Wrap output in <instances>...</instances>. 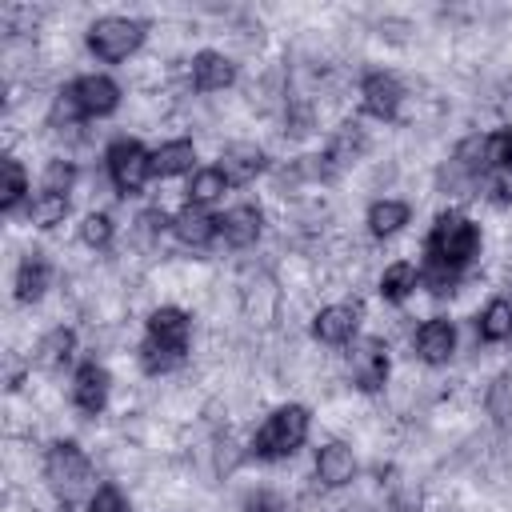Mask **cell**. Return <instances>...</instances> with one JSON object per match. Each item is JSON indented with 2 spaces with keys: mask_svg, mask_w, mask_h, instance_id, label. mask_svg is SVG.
<instances>
[{
  "mask_svg": "<svg viewBox=\"0 0 512 512\" xmlns=\"http://www.w3.org/2000/svg\"><path fill=\"white\" fill-rule=\"evenodd\" d=\"M480 256V224L464 216L460 208H444L428 236H424V264H420V284L432 288L436 296L452 292L468 264Z\"/></svg>",
  "mask_w": 512,
  "mask_h": 512,
  "instance_id": "1",
  "label": "cell"
},
{
  "mask_svg": "<svg viewBox=\"0 0 512 512\" xmlns=\"http://www.w3.org/2000/svg\"><path fill=\"white\" fill-rule=\"evenodd\" d=\"M192 348V316L176 304H160L144 320V340L136 348V360L148 376H164L188 360Z\"/></svg>",
  "mask_w": 512,
  "mask_h": 512,
  "instance_id": "2",
  "label": "cell"
},
{
  "mask_svg": "<svg viewBox=\"0 0 512 512\" xmlns=\"http://www.w3.org/2000/svg\"><path fill=\"white\" fill-rule=\"evenodd\" d=\"M44 484H48V492H52L64 508L88 504L92 492L100 488V484H96V468H92L88 452H84L76 440H56V444L44 452Z\"/></svg>",
  "mask_w": 512,
  "mask_h": 512,
  "instance_id": "3",
  "label": "cell"
},
{
  "mask_svg": "<svg viewBox=\"0 0 512 512\" xmlns=\"http://www.w3.org/2000/svg\"><path fill=\"white\" fill-rule=\"evenodd\" d=\"M312 432V412L304 404H280L252 436V456L264 460V464H276V460H288L292 452L304 448Z\"/></svg>",
  "mask_w": 512,
  "mask_h": 512,
  "instance_id": "4",
  "label": "cell"
},
{
  "mask_svg": "<svg viewBox=\"0 0 512 512\" xmlns=\"http://www.w3.org/2000/svg\"><path fill=\"white\" fill-rule=\"evenodd\" d=\"M120 108V84L108 72H84L56 96V116L64 120H104Z\"/></svg>",
  "mask_w": 512,
  "mask_h": 512,
  "instance_id": "5",
  "label": "cell"
},
{
  "mask_svg": "<svg viewBox=\"0 0 512 512\" xmlns=\"http://www.w3.org/2000/svg\"><path fill=\"white\" fill-rule=\"evenodd\" d=\"M144 36H148V24L136 20V16H100V20L88 24L84 44L100 64H120L132 52H140Z\"/></svg>",
  "mask_w": 512,
  "mask_h": 512,
  "instance_id": "6",
  "label": "cell"
},
{
  "mask_svg": "<svg viewBox=\"0 0 512 512\" xmlns=\"http://www.w3.org/2000/svg\"><path fill=\"white\" fill-rule=\"evenodd\" d=\"M104 168L120 196H140L144 184L152 180V152L132 136H116L104 152Z\"/></svg>",
  "mask_w": 512,
  "mask_h": 512,
  "instance_id": "7",
  "label": "cell"
},
{
  "mask_svg": "<svg viewBox=\"0 0 512 512\" xmlns=\"http://www.w3.org/2000/svg\"><path fill=\"white\" fill-rule=\"evenodd\" d=\"M388 372H392V360H388V344L380 336H364V340L352 344L348 376L360 392H380L388 384Z\"/></svg>",
  "mask_w": 512,
  "mask_h": 512,
  "instance_id": "8",
  "label": "cell"
},
{
  "mask_svg": "<svg viewBox=\"0 0 512 512\" xmlns=\"http://www.w3.org/2000/svg\"><path fill=\"white\" fill-rule=\"evenodd\" d=\"M400 104H404V84L384 72V68H372L360 76V108L364 116L372 120H396L400 116Z\"/></svg>",
  "mask_w": 512,
  "mask_h": 512,
  "instance_id": "9",
  "label": "cell"
},
{
  "mask_svg": "<svg viewBox=\"0 0 512 512\" xmlns=\"http://www.w3.org/2000/svg\"><path fill=\"white\" fill-rule=\"evenodd\" d=\"M108 392H112V376L100 360H80L72 372V404L84 416H100L108 408Z\"/></svg>",
  "mask_w": 512,
  "mask_h": 512,
  "instance_id": "10",
  "label": "cell"
},
{
  "mask_svg": "<svg viewBox=\"0 0 512 512\" xmlns=\"http://www.w3.org/2000/svg\"><path fill=\"white\" fill-rule=\"evenodd\" d=\"M356 332H360V308L356 304H324L312 316V336L328 348L356 344Z\"/></svg>",
  "mask_w": 512,
  "mask_h": 512,
  "instance_id": "11",
  "label": "cell"
},
{
  "mask_svg": "<svg viewBox=\"0 0 512 512\" xmlns=\"http://www.w3.org/2000/svg\"><path fill=\"white\" fill-rule=\"evenodd\" d=\"M412 348H416V356H420L428 368L448 364V360L456 356V324H452L448 316H428V320L416 328Z\"/></svg>",
  "mask_w": 512,
  "mask_h": 512,
  "instance_id": "12",
  "label": "cell"
},
{
  "mask_svg": "<svg viewBox=\"0 0 512 512\" xmlns=\"http://www.w3.org/2000/svg\"><path fill=\"white\" fill-rule=\"evenodd\" d=\"M188 76H192V88L196 92H224L236 84V60L216 52V48H204L192 56L188 64Z\"/></svg>",
  "mask_w": 512,
  "mask_h": 512,
  "instance_id": "13",
  "label": "cell"
},
{
  "mask_svg": "<svg viewBox=\"0 0 512 512\" xmlns=\"http://www.w3.org/2000/svg\"><path fill=\"white\" fill-rule=\"evenodd\" d=\"M172 236L184 248H208L212 240H220V216L200 204H184L180 212H172Z\"/></svg>",
  "mask_w": 512,
  "mask_h": 512,
  "instance_id": "14",
  "label": "cell"
},
{
  "mask_svg": "<svg viewBox=\"0 0 512 512\" xmlns=\"http://www.w3.org/2000/svg\"><path fill=\"white\" fill-rule=\"evenodd\" d=\"M216 168L224 172V180H228V184H252V180L268 168V156H264V148H260V144L236 140V144H228V148L220 152V164H216Z\"/></svg>",
  "mask_w": 512,
  "mask_h": 512,
  "instance_id": "15",
  "label": "cell"
},
{
  "mask_svg": "<svg viewBox=\"0 0 512 512\" xmlns=\"http://www.w3.org/2000/svg\"><path fill=\"white\" fill-rule=\"evenodd\" d=\"M312 468H316V480L324 488H344V484L356 480V452L348 444H340V440H328V444L316 448V464Z\"/></svg>",
  "mask_w": 512,
  "mask_h": 512,
  "instance_id": "16",
  "label": "cell"
},
{
  "mask_svg": "<svg viewBox=\"0 0 512 512\" xmlns=\"http://www.w3.org/2000/svg\"><path fill=\"white\" fill-rule=\"evenodd\" d=\"M264 232V212L256 204H236L220 216V240L228 248H252Z\"/></svg>",
  "mask_w": 512,
  "mask_h": 512,
  "instance_id": "17",
  "label": "cell"
},
{
  "mask_svg": "<svg viewBox=\"0 0 512 512\" xmlns=\"http://www.w3.org/2000/svg\"><path fill=\"white\" fill-rule=\"evenodd\" d=\"M52 284V260L44 252H24V260L16 264V276H12V288H16V300L20 304H36Z\"/></svg>",
  "mask_w": 512,
  "mask_h": 512,
  "instance_id": "18",
  "label": "cell"
},
{
  "mask_svg": "<svg viewBox=\"0 0 512 512\" xmlns=\"http://www.w3.org/2000/svg\"><path fill=\"white\" fill-rule=\"evenodd\" d=\"M184 172H196V144L192 140H164L156 152H152V176L168 180V176H184Z\"/></svg>",
  "mask_w": 512,
  "mask_h": 512,
  "instance_id": "19",
  "label": "cell"
},
{
  "mask_svg": "<svg viewBox=\"0 0 512 512\" xmlns=\"http://www.w3.org/2000/svg\"><path fill=\"white\" fill-rule=\"evenodd\" d=\"M408 220H412V204H408V200H396V196L372 200V204H368V216H364L368 232L380 236V240H384V236H396Z\"/></svg>",
  "mask_w": 512,
  "mask_h": 512,
  "instance_id": "20",
  "label": "cell"
},
{
  "mask_svg": "<svg viewBox=\"0 0 512 512\" xmlns=\"http://www.w3.org/2000/svg\"><path fill=\"white\" fill-rule=\"evenodd\" d=\"M76 360V332L72 328H52L40 344H36V364L48 368V372H64L68 364Z\"/></svg>",
  "mask_w": 512,
  "mask_h": 512,
  "instance_id": "21",
  "label": "cell"
},
{
  "mask_svg": "<svg viewBox=\"0 0 512 512\" xmlns=\"http://www.w3.org/2000/svg\"><path fill=\"white\" fill-rule=\"evenodd\" d=\"M476 336H480L484 344H504V340H512V300L492 296V300L480 308V316H476Z\"/></svg>",
  "mask_w": 512,
  "mask_h": 512,
  "instance_id": "22",
  "label": "cell"
},
{
  "mask_svg": "<svg viewBox=\"0 0 512 512\" xmlns=\"http://www.w3.org/2000/svg\"><path fill=\"white\" fill-rule=\"evenodd\" d=\"M32 200V180L24 172V164L16 156H4V184H0V212L12 216L20 208H28Z\"/></svg>",
  "mask_w": 512,
  "mask_h": 512,
  "instance_id": "23",
  "label": "cell"
},
{
  "mask_svg": "<svg viewBox=\"0 0 512 512\" xmlns=\"http://www.w3.org/2000/svg\"><path fill=\"white\" fill-rule=\"evenodd\" d=\"M416 288H420V268L412 260H392L380 272V296H384V304H404Z\"/></svg>",
  "mask_w": 512,
  "mask_h": 512,
  "instance_id": "24",
  "label": "cell"
},
{
  "mask_svg": "<svg viewBox=\"0 0 512 512\" xmlns=\"http://www.w3.org/2000/svg\"><path fill=\"white\" fill-rule=\"evenodd\" d=\"M364 148H368V136H364V128L360 124H340V132L328 140V148H324V164L328 168H344V164H352V160H360L364 156Z\"/></svg>",
  "mask_w": 512,
  "mask_h": 512,
  "instance_id": "25",
  "label": "cell"
},
{
  "mask_svg": "<svg viewBox=\"0 0 512 512\" xmlns=\"http://www.w3.org/2000/svg\"><path fill=\"white\" fill-rule=\"evenodd\" d=\"M232 184L224 180V172L216 168V164H204V168H196L192 176H188V188H184V196H188V204H200V208H208V204H216L224 192H228Z\"/></svg>",
  "mask_w": 512,
  "mask_h": 512,
  "instance_id": "26",
  "label": "cell"
},
{
  "mask_svg": "<svg viewBox=\"0 0 512 512\" xmlns=\"http://www.w3.org/2000/svg\"><path fill=\"white\" fill-rule=\"evenodd\" d=\"M68 196H60V192H36L32 200H28V208H24V216H28V224L32 228H40V232H48V228H56V224H64V216H68Z\"/></svg>",
  "mask_w": 512,
  "mask_h": 512,
  "instance_id": "27",
  "label": "cell"
},
{
  "mask_svg": "<svg viewBox=\"0 0 512 512\" xmlns=\"http://www.w3.org/2000/svg\"><path fill=\"white\" fill-rule=\"evenodd\" d=\"M484 168L500 176L512 172V128H496L484 136Z\"/></svg>",
  "mask_w": 512,
  "mask_h": 512,
  "instance_id": "28",
  "label": "cell"
},
{
  "mask_svg": "<svg viewBox=\"0 0 512 512\" xmlns=\"http://www.w3.org/2000/svg\"><path fill=\"white\" fill-rule=\"evenodd\" d=\"M112 236H116V220H112L108 212H88V216L80 220V240H84L88 248L104 252V248L112 244Z\"/></svg>",
  "mask_w": 512,
  "mask_h": 512,
  "instance_id": "29",
  "label": "cell"
},
{
  "mask_svg": "<svg viewBox=\"0 0 512 512\" xmlns=\"http://www.w3.org/2000/svg\"><path fill=\"white\" fill-rule=\"evenodd\" d=\"M72 184H76V164H72V160H48V168H44V176H40V188L68 196Z\"/></svg>",
  "mask_w": 512,
  "mask_h": 512,
  "instance_id": "30",
  "label": "cell"
},
{
  "mask_svg": "<svg viewBox=\"0 0 512 512\" xmlns=\"http://www.w3.org/2000/svg\"><path fill=\"white\" fill-rule=\"evenodd\" d=\"M84 512H128V500H124V492L116 484H100L92 492V500L84 504Z\"/></svg>",
  "mask_w": 512,
  "mask_h": 512,
  "instance_id": "31",
  "label": "cell"
},
{
  "mask_svg": "<svg viewBox=\"0 0 512 512\" xmlns=\"http://www.w3.org/2000/svg\"><path fill=\"white\" fill-rule=\"evenodd\" d=\"M488 412L496 420H512V376H500L488 392Z\"/></svg>",
  "mask_w": 512,
  "mask_h": 512,
  "instance_id": "32",
  "label": "cell"
},
{
  "mask_svg": "<svg viewBox=\"0 0 512 512\" xmlns=\"http://www.w3.org/2000/svg\"><path fill=\"white\" fill-rule=\"evenodd\" d=\"M244 512H288V508H284V500H280L276 492L260 488V492H252V496L244 500Z\"/></svg>",
  "mask_w": 512,
  "mask_h": 512,
  "instance_id": "33",
  "label": "cell"
}]
</instances>
